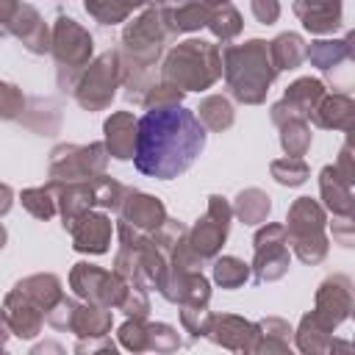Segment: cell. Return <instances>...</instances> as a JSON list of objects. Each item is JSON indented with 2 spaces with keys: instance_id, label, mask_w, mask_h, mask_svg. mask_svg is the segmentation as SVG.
<instances>
[{
  "instance_id": "43",
  "label": "cell",
  "mask_w": 355,
  "mask_h": 355,
  "mask_svg": "<svg viewBox=\"0 0 355 355\" xmlns=\"http://www.w3.org/2000/svg\"><path fill=\"white\" fill-rule=\"evenodd\" d=\"M183 97H186V92H183V89H178V86H172V83H166V80H161V83H153V86L144 92L141 105H144V108L180 105V103H183Z\"/></svg>"
},
{
  "instance_id": "8",
  "label": "cell",
  "mask_w": 355,
  "mask_h": 355,
  "mask_svg": "<svg viewBox=\"0 0 355 355\" xmlns=\"http://www.w3.org/2000/svg\"><path fill=\"white\" fill-rule=\"evenodd\" d=\"M108 166V150L103 141L92 144H55L50 153V180L72 183V180H92L103 175Z\"/></svg>"
},
{
  "instance_id": "39",
  "label": "cell",
  "mask_w": 355,
  "mask_h": 355,
  "mask_svg": "<svg viewBox=\"0 0 355 355\" xmlns=\"http://www.w3.org/2000/svg\"><path fill=\"white\" fill-rule=\"evenodd\" d=\"M269 172L272 178L280 183V186H302L308 178H311V169L302 158H294V155H283V158H275L269 164Z\"/></svg>"
},
{
  "instance_id": "14",
  "label": "cell",
  "mask_w": 355,
  "mask_h": 355,
  "mask_svg": "<svg viewBox=\"0 0 355 355\" xmlns=\"http://www.w3.org/2000/svg\"><path fill=\"white\" fill-rule=\"evenodd\" d=\"M324 92H327V89H324V83H322L319 78H311V75H308V78H297L294 83H288L283 100H277V103L269 108L272 122H275V125H283V122L291 119V116L308 119V114L313 111V105L322 100Z\"/></svg>"
},
{
  "instance_id": "38",
  "label": "cell",
  "mask_w": 355,
  "mask_h": 355,
  "mask_svg": "<svg viewBox=\"0 0 355 355\" xmlns=\"http://www.w3.org/2000/svg\"><path fill=\"white\" fill-rule=\"evenodd\" d=\"M19 202H22V208L31 214V216H36V219H53L55 214H58V205H55V191H53V186L47 183V186H33V189H25L22 194H19Z\"/></svg>"
},
{
  "instance_id": "7",
  "label": "cell",
  "mask_w": 355,
  "mask_h": 355,
  "mask_svg": "<svg viewBox=\"0 0 355 355\" xmlns=\"http://www.w3.org/2000/svg\"><path fill=\"white\" fill-rule=\"evenodd\" d=\"M119 86H122L119 50H105L86 64V69L80 72L72 89V97L83 111H105Z\"/></svg>"
},
{
  "instance_id": "18",
  "label": "cell",
  "mask_w": 355,
  "mask_h": 355,
  "mask_svg": "<svg viewBox=\"0 0 355 355\" xmlns=\"http://www.w3.org/2000/svg\"><path fill=\"white\" fill-rule=\"evenodd\" d=\"M8 36H17L22 47L33 55L50 53V28L42 19V14L28 3H17L11 25H8Z\"/></svg>"
},
{
  "instance_id": "33",
  "label": "cell",
  "mask_w": 355,
  "mask_h": 355,
  "mask_svg": "<svg viewBox=\"0 0 355 355\" xmlns=\"http://www.w3.org/2000/svg\"><path fill=\"white\" fill-rule=\"evenodd\" d=\"M14 288H19L25 297H31L44 313L53 308V302L64 294L61 291V280H58V275H53V272H39V275H28V277H22Z\"/></svg>"
},
{
  "instance_id": "11",
  "label": "cell",
  "mask_w": 355,
  "mask_h": 355,
  "mask_svg": "<svg viewBox=\"0 0 355 355\" xmlns=\"http://www.w3.org/2000/svg\"><path fill=\"white\" fill-rule=\"evenodd\" d=\"M230 222H233V208L222 194H211L208 197V208L205 214L186 230V239L191 244V250L202 258V261H214L219 255V250L227 241L230 233Z\"/></svg>"
},
{
  "instance_id": "52",
  "label": "cell",
  "mask_w": 355,
  "mask_h": 355,
  "mask_svg": "<svg viewBox=\"0 0 355 355\" xmlns=\"http://www.w3.org/2000/svg\"><path fill=\"white\" fill-rule=\"evenodd\" d=\"M17 3L19 0H0V39L8 36V25H11V17H14Z\"/></svg>"
},
{
  "instance_id": "54",
  "label": "cell",
  "mask_w": 355,
  "mask_h": 355,
  "mask_svg": "<svg viewBox=\"0 0 355 355\" xmlns=\"http://www.w3.org/2000/svg\"><path fill=\"white\" fill-rule=\"evenodd\" d=\"M8 336H11V330H8V324H6V316H3V311H0V349H6V344H8Z\"/></svg>"
},
{
  "instance_id": "17",
  "label": "cell",
  "mask_w": 355,
  "mask_h": 355,
  "mask_svg": "<svg viewBox=\"0 0 355 355\" xmlns=\"http://www.w3.org/2000/svg\"><path fill=\"white\" fill-rule=\"evenodd\" d=\"M116 214H119V219H125L128 225L139 227L141 233L158 230L161 222L166 219V208H164V202H161L158 197L144 194V191L130 189V186H128V191H125V197H122Z\"/></svg>"
},
{
  "instance_id": "42",
  "label": "cell",
  "mask_w": 355,
  "mask_h": 355,
  "mask_svg": "<svg viewBox=\"0 0 355 355\" xmlns=\"http://www.w3.org/2000/svg\"><path fill=\"white\" fill-rule=\"evenodd\" d=\"M180 336L166 322H147V349L153 352H175L180 349Z\"/></svg>"
},
{
  "instance_id": "13",
  "label": "cell",
  "mask_w": 355,
  "mask_h": 355,
  "mask_svg": "<svg viewBox=\"0 0 355 355\" xmlns=\"http://www.w3.org/2000/svg\"><path fill=\"white\" fill-rule=\"evenodd\" d=\"M166 302L175 305H208L211 302V283L202 269H166V277L155 288Z\"/></svg>"
},
{
  "instance_id": "12",
  "label": "cell",
  "mask_w": 355,
  "mask_h": 355,
  "mask_svg": "<svg viewBox=\"0 0 355 355\" xmlns=\"http://www.w3.org/2000/svg\"><path fill=\"white\" fill-rule=\"evenodd\" d=\"M352 311V280L347 275H330L319 283L316 288V302H313V319L327 327L336 330Z\"/></svg>"
},
{
  "instance_id": "22",
  "label": "cell",
  "mask_w": 355,
  "mask_h": 355,
  "mask_svg": "<svg viewBox=\"0 0 355 355\" xmlns=\"http://www.w3.org/2000/svg\"><path fill=\"white\" fill-rule=\"evenodd\" d=\"M352 116H355V103L349 94L344 92H336V94H322V100L313 105V111L308 114V119L316 125V128H324V130H344L349 133L352 130Z\"/></svg>"
},
{
  "instance_id": "6",
  "label": "cell",
  "mask_w": 355,
  "mask_h": 355,
  "mask_svg": "<svg viewBox=\"0 0 355 355\" xmlns=\"http://www.w3.org/2000/svg\"><path fill=\"white\" fill-rule=\"evenodd\" d=\"M50 53L55 58V83L61 92L75 89L80 72L86 69V64L92 61L94 53V39L92 33L72 17L58 14L50 31Z\"/></svg>"
},
{
  "instance_id": "32",
  "label": "cell",
  "mask_w": 355,
  "mask_h": 355,
  "mask_svg": "<svg viewBox=\"0 0 355 355\" xmlns=\"http://www.w3.org/2000/svg\"><path fill=\"white\" fill-rule=\"evenodd\" d=\"M294 333V330H291ZM294 344L300 352L305 355H324V352H333V330L322 327L313 313H305L300 319V327L294 333Z\"/></svg>"
},
{
  "instance_id": "1",
  "label": "cell",
  "mask_w": 355,
  "mask_h": 355,
  "mask_svg": "<svg viewBox=\"0 0 355 355\" xmlns=\"http://www.w3.org/2000/svg\"><path fill=\"white\" fill-rule=\"evenodd\" d=\"M205 147V128L194 111L180 105L147 108L136 122L133 164L141 175L172 180L183 175Z\"/></svg>"
},
{
  "instance_id": "36",
  "label": "cell",
  "mask_w": 355,
  "mask_h": 355,
  "mask_svg": "<svg viewBox=\"0 0 355 355\" xmlns=\"http://www.w3.org/2000/svg\"><path fill=\"white\" fill-rule=\"evenodd\" d=\"M277 128H280V147H283V153L294 155V158H302L308 153V147H311V139H313L308 119L291 116V119H286Z\"/></svg>"
},
{
  "instance_id": "20",
  "label": "cell",
  "mask_w": 355,
  "mask_h": 355,
  "mask_svg": "<svg viewBox=\"0 0 355 355\" xmlns=\"http://www.w3.org/2000/svg\"><path fill=\"white\" fill-rule=\"evenodd\" d=\"M252 333H255V322L236 313H214L208 327V338L233 352H250Z\"/></svg>"
},
{
  "instance_id": "23",
  "label": "cell",
  "mask_w": 355,
  "mask_h": 355,
  "mask_svg": "<svg viewBox=\"0 0 355 355\" xmlns=\"http://www.w3.org/2000/svg\"><path fill=\"white\" fill-rule=\"evenodd\" d=\"M53 191H55V205H58V214H61V225L64 230L86 211H92L97 202H94V189H92V180H72V183H55L50 180Z\"/></svg>"
},
{
  "instance_id": "56",
  "label": "cell",
  "mask_w": 355,
  "mask_h": 355,
  "mask_svg": "<svg viewBox=\"0 0 355 355\" xmlns=\"http://www.w3.org/2000/svg\"><path fill=\"white\" fill-rule=\"evenodd\" d=\"M202 3H205V6H211V8H214V6H222V3H230V0H202Z\"/></svg>"
},
{
  "instance_id": "44",
  "label": "cell",
  "mask_w": 355,
  "mask_h": 355,
  "mask_svg": "<svg viewBox=\"0 0 355 355\" xmlns=\"http://www.w3.org/2000/svg\"><path fill=\"white\" fill-rule=\"evenodd\" d=\"M119 344L130 352H144L147 349V319H125L116 330Z\"/></svg>"
},
{
  "instance_id": "47",
  "label": "cell",
  "mask_w": 355,
  "mask_h": 355,
  "mask_svg": "<svg viewBox=\"0 0 355 355\" xmlns=\"http://www.w3.org/2000/svg\"><path fill=\"white\" fill-rule=\"evenodd\" d=\"M75 308H78V300L61 294V297L53 302V308L44 313V319H47V324H53L55 330H69V319H72Z\"/></svg>"
},
{
  "instance_id": "19",
  "label": "cell",
  "mask_w": 355,
  "mask_h": 355,
  "mask_svg": "<svg viewBox=\"0 0 355 355\" xmlns=\"http://www.w3.org/2000/svg\"><path fill=\"white\" fill-rule=\"evenodd\" d=\"M294 14L308 33L324 36L341 28L344 3L341 0H294Z\"/></svg>"
},
{
  "instance_id": "4",
  "label": "cell",
  "mask_w": 355,
  "mask_h": 355,
  "mask_svg": "<svg viewBox=\"0 0 355 355\" xmlns=\"http://www.w3.org/2000/svg\"><path fill=\"white\" fill-rule=\"evenodd\" d=\"M219 78H222V53L216 44L205 39L178 42L161 64V80L183 92H205Z\"/></svg>"
},
{
  "instance_id": "40",
  "label": "cell",
  "mask_w": 355,
  "mask_h": 355,
  "mask_svg": "<svg viewBox=\"0 0 355 355\" xmlns=\"http://www.w3.org/2000/svg\"><path fill=\"white\" fill-rule=\"evenodd\" d=\"M92 189H94L97 208H108V211H116L119 202H122V197H125V191H128V186H122L119 180L108 178L105 172L97 175V178H92Z\"/></svg>"
},
{
  "instance_id": "31",
  "label": "cell",
  "mask_w": 355,
  "mask_h": 355,
  "mask_svg": "<svg viewBox=\"0 0 355 355\" xmlns=\"http://www.w3.org/2000/svg\"><path fill=\"white\" fill-rule=\"evenodd\" d=\"M194 116L200 119V125L205 130H214V133H222L233 125L236 119V111H233V103L225 97V94H208L200 100V105L194 108Z\"/></svg>"
},
{
  "instance_id": "9",
  "label": "cell",
  "mask_w": 355,
  "mask_h": 355,
  "mask_svg": "<svg viewBox=\"0 0 355 355\" xmlns=\"http://www.w3.org/2000/svg\"><path fill=\"white\" fill-rule=\"evenodd\" d=\"M69 288L83 302H94L103 308H119V302L128 291V280L114 269L108 272L97 263L80 261L69 272Z\"/></svg>"
},
{
  "instance_id": "41",
  "label": "cell",
  "mask_w": 355,
  "mask_h": 355,
  "mask_svg": "<svg viewBox=\"0 0 355 355\" xmlns=\"http://www.w3.org/2000/svg\"><path fill=\"white\" fill-rule=\"evenodd\" d=\"M211 319H214V313L208 311V305H180V324L189 333V341L205 338Z\"/></svg>"
},
{
  "instance_id": "35",
  "label": "cell",
  "mask_w": 355,
  "mask_h": 355,
  "mask_svg": "<svg viewBox=\"0 0 355 355\" xmlns=\"http://www.w3.org/2000/svg\"><path fill=\"white\" fill-rule=\"evenodd\" d=\"M205 28L214 33V39H219L222 44H230L241 33L244 22H241V14H239V8L233 3H222V6L211 8V17H208Z\"/></svg>"
},
{
  "instance_id": "26",
  "label": "cell",
  "mask_w": 355,
  "mask_h": 355,
  "mask_svg": "<svg viewBox=\"0 0 355 355\" xmlns=\"http://www.w3.org/2000/svg\"><path fill=\"white\" fill-rule=\"evenodd\" d=\"M250 352H291V324L280 316H266L255 322V333H252V344Z\"/></svg>"
},
{
  "instance_id": "15",
  "label": "cell",
  "mask_w": 355,
  "mask_h": 355,
  "mask_svg": "<svg viewBox=\"0 0 355 355\" xmlns=\"http://www.w3.org/2000/svg\"><path fill=\"white\" fill-rule=\"evenodd\" d=\"M69 236H72V250L78 252H89V255H103L108 252V244H111V219L108 214L103 211H86L80 214L69 227Z\"/></svg>"
},
{
  "instance_id": "45",
  "label": "cell",
  "mask_w": 355,
  "mask_h": 355,
  "mask_svg": "<svg viewBox=\"0 0 355 355\" xmlns=\"http://www.w3.org/2000/svg\"><path fill=\"white\" fill-rule=\"evenodd\" d=\"M25 94L14 83L0 80V119H19L25 111Z\"/></svg>"
},
{
  "instance_id": "37",
  "label": "cell",
  "mask_w": 355,
  "mask_h": 355,
  "mask_svg": "<svg viewBox=\"0 0 355 355\" xmlns=\"http://www.w3.org/2000/svg\"><path fill=\"white\" fill-rule=\"evenodd\" d=\"M250 280V263L236 255H216L214 258V283L222 288H241Z\"/></svg>"
},
{
  "instance_id": "28",
  "label": "cell",
  "mask_w": 355,
  "mask_h": 355,
  "mask_svg": "<svg viewBox=\"0 0 355 355\" xmlns=\"http://www.w3.org/2000/svg\"><path fill=\"white\" fill-rule=\"evenodd\" d=\"M352 33H347L344 39H319L305 47V58L322 72H330L333 67L352 61Z\"/></svg>"
},
{
  "instance_id": "46",
  "label": "cell",
  "mask_w": 355,
  "mask_h": 355,
  "mask_svg": "<svg viewBox=\"0 0 355 355\" xmlns=\"http://www.w3.org/2000/svg\"><path fill=\"white\" fill-rule=\"evenodd\" d=\"M119 311H122L125 316H130V319H147V313H150L147 288L128 283V291H125V297H122V302H119Z\"/></svg>"
},
{
  "instance_id": "51",
  "label": "cell",
  "mask_w": 355,
  "mask_h": 355,
  "mask_svg": "<svg viewBox=\"0 0 355 355\" xmlns=\"http://www.w3.org/2000/svg\"><path fill=\"white\" fill-rule=\"evenodd\" d=\"M333 239L341 247H352V216H336V222H333Z\"/></svg>"
},
{
  "instance_id": "25",
  "label": "cell",
  "mask_w": 355,
  "mask_h": 355,
  "mask_svg": "<svg viewBox=\"0 0 355 355\" xmlns=\"http://www.w3.org/2000/svg\"><path fill=\"white\" fill-rule=\"evenodd\" d=\"M319 194L333 216H352V183L344 180L333 164L319 172Z\"/></svg>"
},
{
  "instance_id": "30",
  "label": "cell",
  "mask_w": 355,
  "mask_h": 355,
  "mask_svg": "<svg viewBox=\"0 0 355 355\" xmlns=\"http://www.w3.org/2000/svg\"><path fill=\"white\" fill-rule=\"evenodd\" d=\"M305 39L294 31H286V33H277L272 42H269V58L275 64L277 72L283 69H297L302 61H305Z\"/></svg>"
},
{
  "instance_id": "34",
  "label": "cell",
  "mask_w": 355,
  "mask_h": 355,
  "mask_svg": "<svg viewBox=\"0 0 355 355\" xmlns=\"http://www.w3.org/2000/svg\"><path fill=\"white\" fill-rule=\"evenodd\" d=\"M150 0H83L86 14L100 25H119L133 11H141Z\"/></svg>"
},
{
  "instance_id": "21",
  "label": "cell",
  "mask_w": 355,
  "mask_h": 355,
  "mask_svg": "<svg viewBox=\"0 0 355 355\" xmlns=\"http://www.w3.org/2000/svg\"><path fill=\"white\" fill-rule=\"evenodd\" d=\"M136 116L130 111H114L105 122H103V144L108 150V158L116 161H130L136 153Z\"/></svg>"
},
{
  "instance_id": "50",
  "label": "cell",
  "mask_w": 355,
  "mask_h": 355,
  "mask_svg": "<svg viewBox=\"0 0 355 355\" xmlns=\"http://www.w3.org/2000/svg\"><path fill=\"white\" fill-rule=\"evenodd\" d=\"M336 166V172L344 178V180H355V166H352V144L349 141H344V147H341V153H338V161L333 164Z\"/></svg>"
},
{
  "instance_id": "29",
  "label": "cell",
  "mask_w": 355,
  "mask_h": 355,
  "mask_svg": "<svg viewBox=\"0 0 355 355\" xmlns=\"http://www.w3.org/2000/svg\"><path fill=\"white\" fill-rule=\"evenodd\" d=\"M233 216L244 225H263L269 219V211H272V197L263 191V189H241L233 200Z\"/></svg>"
},
{
  "instance_id": "10",
  "label": "cell",
  "mask_w": 355,
  "mask_h": 355,
  "mask_svg": "<svg viewBox=\"0 0 355 355\" xmlns=\"http://www.w3.org/2000/svg\"><path fill=\"white\" fill-rule=\"evenodd\" d=\"M252 263H250V275L258 283H275L280 280L288 266H291V252H288V241H286V227L277 222H263L255 230L252 239Z\"/></svg>"
},
{
  "instance_id": "55",
  "label": "cell",
  "mask_w": 355,
  "mask_h": 355,
  "mask_svg": "<svg viewBox=\"0 0 355 355\" xmlns=\"http://www.w3.org/2000/svg\"><path fill=\"white\" fill-rule=\"evenodd\" d=\"M6 241H8V233H6V227H3V222H0V250L6 247Z\"/></svg>"
},
{
  "instance_id": "27",
  "label": "cell",
  "mask_w": 355,
  "mask_h": 355,
  "mask_svg": "<svg viewBox=\"0 0 355 355\" xmlns=\"http://www.w3.org/2000/svg\"><path fill=\"white\" fill-rule=\"evenodd\" d=\"M114 324L111 308L94 305V302H78L72 319H69V333L78 338H94V336H108Z\"/></svg>"
},
{
  "instance_id": "24",
  "label": "cell",
  "mask_w": 355,
  "mask_h": 355,
  "mask_svg": "<svg viewBox=\"0 0 355 355\" xmlns=\"http://www.w3.org/2000/svg\"><path fill=\"white\" fill-rule=\"evenodd\" d=\"M158 6H161V17L169 36L200 31L208 25V17H211V6H205L202 0H178V3H158Z\"/></svg>"
},
{
  "instance_id": "2",
  "label": "cell",
  "mask_w": 355,
  "mask_h": 355,
  "mask_svg": "<svg viewBox=\"0 0 355 355\" xmlns=\"http://www.w3.org/2000/svg\"><path fill=\"white\" fill-rule=\"evenodd\" d=\"M169 31L161 17V6H144L133 19H125L122 28V47H119V67H122V86L128 103L141 105L144 92L155 83L153 69L166 47Z\"/></svg>"
},
{
  "instance_id": "3",
  "label": "cell",
  "mask_w": 355,
  "mask_h": 355,
  "mask_svg": "<svg viewBox=\"0 0 355 355\" xmlns=\"http://www.w3.org/2000/svg\"><path fill=\"white\" fill-rule=\"evenodd\" d=\"M222 75L236 103L261 105L277 78L269 58V42L250 39L244 44H227L222 50Z\"/></svg>"
},
{
  "instance_id": "48",
  "label": "cell",
  "mask_w": 355,
  "mask_h": 355,
  "mask_svg": "<svg viewBox=\"0 0 355 355\" xmlns=\"http://www.w3.org/2000/svg\"><path fill=\"white\" fill-rule=\"evenodd\" d=\"M250 11L261 25H275L280 19V0H250Z\"/></svg>"
},
{
  "instance_id": "16",
  "label": "cell",
  "mask_w": 355,
  "mask_h": 355,
  "mask_svg": "<svg viewBox=\"0 0 355 355\" xmlns=\"http://www.w3.org/2000/svg\"><path fill=\"white\" fill-rule=\"evenodd\" d=\"M3 316H6V324L11 330V336L17 338H36L42 333V324H44V311L31 300L25 297L19 288H11L3 300Z\"/></svg>"
},
{
  "instance_id": "57",
  "label": "cell",
  "mask_w": 355,
  "mask_h": 355,
  "mask_svg": "<svg viewBox=\"0 0 355 355\" xmlns=\"http://www.w3.org/2000/svg\"><path fill=\"white\" fill-rule=\"evenodd\" d=\"M150 3H166V0H150Z\"/></svg>"
},
{
  "instance_id": "5",
  "label": "cell",
  "mask_w": 355,
  "mask_h": 355,
  "mask_svg": "<svg viewBox=\"0 0 355 355\" xmlns=\"http://www.w3.org/2000/svg\"><path fill=\"white\" fill-rule=\"evenodd\" d=\"M286 241L291 244L294 255L308 263V266H319L327 252H330V239L324 233L327 227V211L322 202L311 200V197H297L288 205L286 214Z\"/></svg>"
},
{
  "instance_id": "49",
  "label": "cell",
  "mask_w": 355,
  "mask_h": 355,
  "mask_svg": "<svg viewBox=\"0 0 355 355\" xmlns=\"http://www.w3.org/2000/svg\"><path fill=\"white\" fill-rule=\"evenodd\" d=\"M116 344L111 341V336H94V338H78L75 352H114Z\"/></svg>"
},
{
  "instance_id": "53",
  "label": "cell",
  "mask_w": 355,
  "mask_h": 355,
  "mask_svg": "<svg viewBox=\"0 0 355 355\" xmlns=\"http://www.w3.org/2000/svg\"><path fill=\"white\" fill-rule=\"evenodd\" d=\"M14 205V189L8 183H0V216H6Z\"/></svg>"
}]
</instances>
